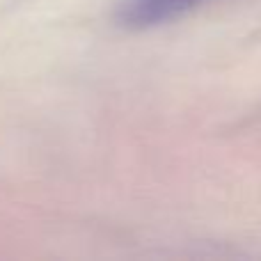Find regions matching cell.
<instances>
[{
	"mask_svg": "<svg viewBox=\"0 0 261 261\" xmlns=\"http://www.w3.org/2000/svg\"><path fill=\"white\" fill-rule=\"evenodd\" d=\"M206 0H119L115 21L126 30H151L186 16Z\"/></svg>",
	"mask_w": 261,
	"mask_h": 261,
	"instance_id": "6da1fadb",
	"label": "cell"
}]
</instances>
